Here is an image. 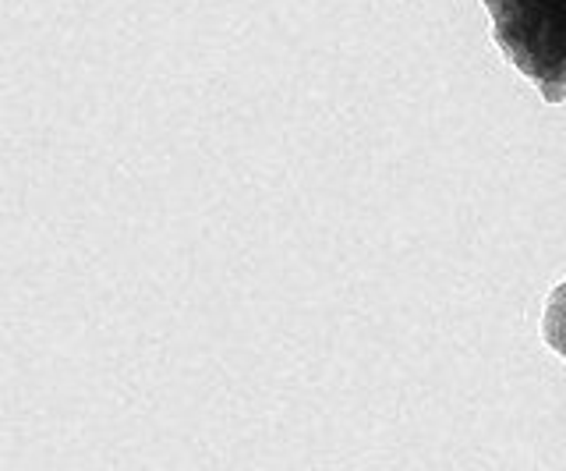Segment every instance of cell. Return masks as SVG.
Masks as SVG:
<instances>
[{
    "mask_svg": "<svg viewBox=\"0 0 566 471\" xmlns=\"http://www.w3.org/2000/svg\"><path fill=\"white\" fill-rule=\"evenodd\" d=\"M492 40L527 82L566 85V0H482Z\"/></svg>",
    "mask_w": 566,
    "mask_h": 471,
    "instance_id": "obj_1",
    "label": "cell"
},
{
    "mask_svg": "<svg viewBox=\"0 0 566 471\" xmlns=\"http://www.w3.org/2000/svg\"><path fill=\"white\" fill-rule=\"evenodd\" d=\"M538 90L545 93L548 103H559L566 96V85H556V82H538Z\"/></svg>",
    "mask_w": 566,
    "mask_h": 471,
    "instance_id": "obj_3",
    "label": "cell"
},
{
    "mask_svg": "<svg viewBox=\"0 0 566 471\" xmlns=\"http://www.w3.org/2000/svg\"><path fill=\"white\" fill-rule=\"evenodd\" d=\"M542 337L566 362V281L548 294V305L542 316Z\"/></svg>",
    "mask_w": 566,
    "mask_h": 471,
    "instance_id": "obj_2",
    "label": "cell"
}]
</instances>
